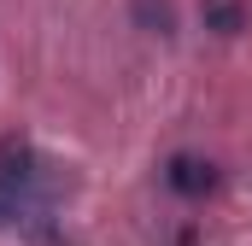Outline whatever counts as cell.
I'll list each match as a JSON object with an SVG mask.
<instances>
[{
  "mask_svg": "<svg viewBox=\"0 0 252 246\" xmlns=\"http://www.w3.org/2000/svg\"><path fill=\"white\" fill-rule=\"evenodd\" d=\"M164 182H170V193H182V199H205V193L217 187V170H211L205 158H193V153H176V158L164 164Z\"/></svg>",
  "mask_w": 252,
  "mask_h": 246,
  "instance_id": "6da1fadb",
  "label": "cell"
},
{
  "mask_svg": "<svg viewBox=\"0 0 252 246\" xmlns=\"http://www.w3.org/2000/svg\"><path fill=\"white\" fill-rule=\"evenodd\" d=\"M199 18H205V30H217V35H241L252 18L247 0H199Z\"/></svg>",
  "mask_w": 252,
  "mask_h": 246,
  "instance_id": "7a4b0ae2",
  "label": "cell"
},
{
  "mask_svg": "<svg viewBox=\"0 0 252 246\" xmlns=\"http://www.w3.org/2000/svg\"><path fill=\"white\" fill-rule=\"evenodd\" d=\"M141 18H147V24H158V35L170 30V6H153V0H141Z\"/></svg>",
  "mask_w": 252,
  "mask_h": 246,
  "instance_id": "3957f363",
  "label": "cell"
}]
</instances>
